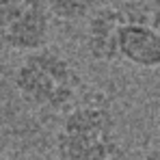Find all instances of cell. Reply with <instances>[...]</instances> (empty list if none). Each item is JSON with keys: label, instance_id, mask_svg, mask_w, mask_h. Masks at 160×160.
Instances as JSON below:
<instances>
[{"label": "cell", "instance_id": "obj_1", "mask_svg": "<svg viewBox=\"0 0 160 160\" xmlns=\"http://www.w3.org/2000/svg\"><path fill=\"white\" fill-rule=\"evenodd\" d=\"M121 152L117 119L102 98L76 102L54 134L56 160H115Z\"/></svg>", "mask_w": 160, "mask_h": 160}, {"label": "cell", "instance_id": "obj_2", "mask_svg": "<svg viewBox=\"0 0 160 160\" xmlns=\"http://www.w3.org/2000/svg\"><path fill=\"white\" fill-rule=\"evenodd\" d=\"M13 87L28 106L65 112L76 104L82 78L65 54L46 46L24 54L13 72Z\"/></svg>", "mask_w": 160, "mask_h": 160}, {"label": "cell", "instance_id": "obj_3", "mask_svg": "<svg viewBox=\"0 0 160 160\" xmlns=\"http://www.w3.org/2000/svg\"><path fill=\"white\" fill-rule=\"evenodd\" d=\"M52 18L46 0H0V50L28 54L46 48Z\"/></svg>", "mask_w": 160, "mask_h": 160}, {"label": "cell", "instance_id": "obj_4", "mask_svg": "<svg viewBox=\"0 0 160 160\" xmlns=\"http://www.w3.org/2000/svg\"><path fill=\"white\" fill-rule=\"evenodd\" d=\"M128 9L117 4H102L91 11L84 24V48L98 63L119 61V30L130 18Z\"/></svg>", "mask_w": 160, "mask_h": 160}, {"label": "cell", "instance_id": "obj_5", "mask_svg": "<svg viewBox=\"0 0 160 160\" xmlns=\"http://www.w3.org/2000/svg\"><path fill=\"white\" fill-rule=\"evenodd\" d=\"M119 61L136 69H160V30L152 20L130 15L119 30Z\"/></svg>", "mask_w": 160, "mask_h": 160}, {"label": "cell", "instance_id": "obj_6", "mask_svg": "<svg viewBox=\"0 0 160 160\" xmlns=\"http://www.w3.org/2000/svg\"><path fill=\"white\" fill-rule=\"evenodd\" d=\"M52 15L61 22H80L91 15L98 0H46Z\"/></svg>", "mask_w": 160, "mask_h": 160}, {"label": "cell", "instance_id": "obj_7", "mask_svg": "<svg viewBox=\"0 0 160 160\" xmlns=\"http://www.w3.org/2000/svg\"><path fill=\"white\" fill-rule=\"evenodd\" d=\"M149 20H152V24L160 30V0H154L152 11H149Z\"/></svg>", "mask_w": 160, "mask_h": 160}, {"label": "cell", "instance_id": "obj_8", "mask_svg": "<svg viewBox=\"0 0 160 160\" xmlns=\"http://www.w3.org/2000/svg\"><path fill=\"white\" fill-rule=\"evenodd\" d=\"M134 160H160V149H149V152L141 154L138 158H134Z\"/></svg>", "mask_w": 160, "mask_h": 160}]
</instances>
